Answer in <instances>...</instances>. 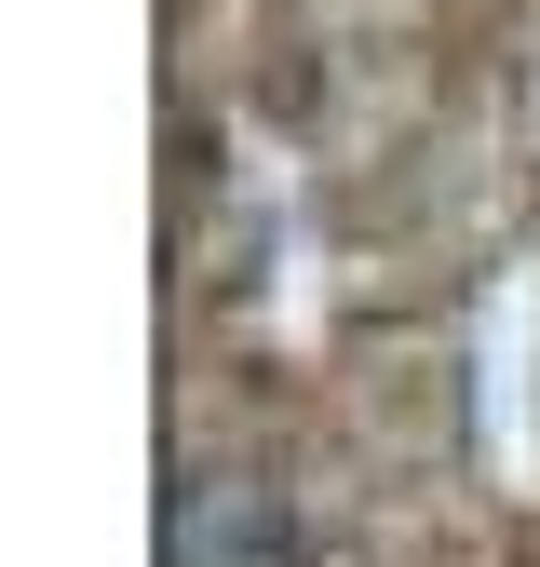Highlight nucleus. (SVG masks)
Wrapping results in <instances>:
<instances>
[{
	"mask_svg": "<svg viewBox=\"0 0 540 567\" xmlns=\"http://www.w3.org/2000/svg\"><path fill=\"white\" fill-rule=\"evenodd\" d=\"M163 567H298V486L243 460H202L163 514Z\"/></svg>",
	"mask_w": 540,
	"mask_h": 567,
	"instance_id": "obj_1",
	"label": "nucleus"
}]
</instances>
